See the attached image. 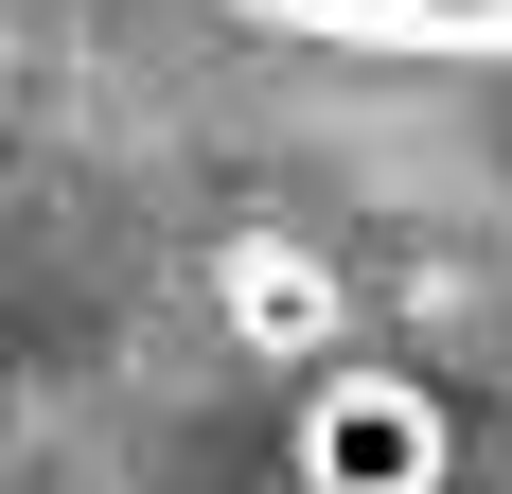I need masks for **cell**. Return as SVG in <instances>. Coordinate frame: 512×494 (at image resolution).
I'll use <instances>...</instances> for the list:
<instances>
[{"mask_svg":"<svg viewBox=\"0 0 512 494\" xmlns=\"http://www.w3.org/2000/svg\"><path fill=\"white\" fill-rule=\"evenodd\" d=\"M283 459H301V494H442L460 477V424H442L424 371H318Z\"/></svg>","mask_w":512,"mask_h":494,"instance_id":"6da1fadb","label":"cell"},{"mask_svg":"<svg viewBox=\"0 0 512 494\" xmlns=\"http://www.w3.org/2000/svg\"><path fill=\"white\" fill-rule=\"evenodd\" d=\"M212 318L248 353H336V265H318L301 230H230L212 247Z\"/></svg>","mask_w":512,"mask_h":494,"instance_id":"7a4b0ae2","label":"cell"},{"mask_svg":"<svg viewBox=\"0 0 512 494\" xmlns=\"http://www.w3.org/2000/svg\"><path fill=\"white\" fill-rule=\"evenodd\" d=\"M230 18H301V36H389V53H512V0H230Z\"/></svg>","mask_w":512,"mask_h":494,"instance_id":"3957f363","label":"cell"}]
</instances>
